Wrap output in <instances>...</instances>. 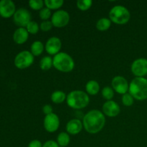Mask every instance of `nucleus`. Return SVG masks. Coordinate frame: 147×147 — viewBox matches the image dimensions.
Masks as SVG:
<instances>
[{"label":"nucleus","mask_w":147,"mask_h":147,"mask_svg":"<svg viewBox=\"0 0 147 147\" xmlns=\"http://www.w3.org/2000/svg\"><path fill=\"white\" fill-rule=\"evenodd\" d=\"M134 98L130 93H126L122 96V103L125 106H131L133 105Z\"/></svg>","instance_id":"nucleus-28"},{"label":"nucleus","mask_w":147,"mask_h":147,"mask_svg":"<svg viewBox=\"0 0 147 147\" xmlns=\"http://www.w3.org/2000/svg\"><path fill=\"white\" fill-rule=\"evenodd\" d=\"M53 66V58L50 56H45L40 62V67L42 70H49Z\"/></svg>","instance_id":"nucleus-22"},{"label":"nucleus","mask_w":147,"mask_h":147,"mask_svg":"<svg viewBox=\"0 0 147 147\" xmlns=\"http://www.w3.org/2000/svg\"><path fill=\"white\" fill-rule=\"evenodd\" d=\"M111 86L113 90L119 94L124 95L129 91V85L127 80L122 76H116L113 78Z\"/></svg>","instance_id":"nucleus-11"},{"label":"nucleus","mask_w":147,"mask_h":147,"mask_svg":"<svg viewBox=\"0 0 147 147\" xmlns=\"http://www.w3.org/2000/svg\"><path fill=\"white\" fill-rule=\"evenodd\" d=\"M131 14L128 9L121 5L113 7L109 11V19L116 24H125L129 22Z\"/></svg>","instance_id":"nucleus-5"},{"label":"nucleus","mask_w":147,"mask_h":147,"mask_svg":"<svg viewBox=\"0 0 147 147\" xmlns=\"http://www.w3.org/2000/svg\"><path fill=\"white\" fill-rule=\"evenodd\" d=\"M51 22L53 27L57 28L64 27L70 22V14L65 10H58L52 15Z\"/></svg>","instance_id":"nucleus-8"},{"label":"nucleus","mask_w":147,"mask_h":147,"mask_svg":"<svg viewBox=\"0 0 147 147\" xmlns=\"http://www.w3.org/2000/svg\"><path fill=\"white\" fill-rule=\"evenodd\" d=\"M111 25V21L110 19L109 18H103L100 19L96 23V28L99 31H106L110 28Z\"/></svg>","instance_id":"nucleus-19"},{"label":"nucleus","mask_w":147,"mask_h":147,"mask_svg":"<svg viewBox=\"0 0 147 147\" xmlns=\"http://www.w3.org/2000/svg\"><path fill=\"white\" fill-rule=\"evenodd\" d=\"M28 147H42V144L41 142L37 139L31 141L29 144Z\"/></svg>","instance_id":"nucleus-33"},{"label":"nucleus","mask_w":147,"mask_h":147,"mask_svg":"<svg viewBox=\"0 0 147 147\" xmlns=\"http://www.w3.org/2000/svg\"><path fill=\"white\" fill-rule=\"evenodd\" d=\"M42 147H60L57 143V142H55L53 140L47 141L44 144L42 145Z\"/></svg>","instance_id":"nucleus-32"},{"label":"nucleus","mask_w":147,"mask_h":147,"mask_svg":"<svg viewBox=\"0 0 147 147\" xmlns=\"http://www.w3.org/2000/svg\"><path fill=\"white\" fill-rule=\"evenodd\" d=\"M39 15H40V17L42 20H43L44 21H47L51 17V10L50 9L47 8V7L42 8L40 11Z\"/></svg>","instance_id":"nucleus-29"},{"label":"nucleus","mask_w":147,"mask_h":147,"mask_svg":"<svg viewBox=\"0 0 147 147\" xmlns=\"http://www.w3.org/2000/svg\"><path fill=\"white\" fill-rule=\"evenodd\" d=\"M31 53L33 56H39L44 51V45L40 41H35L31 45Z\"/></svg>","instance_id":"nucleus-20"},{"label":"nucleus","mask_w":147,"mask_h":147,"mask_svg":"<svg viewBox=\"0 0 147 147\" xmlns=\"http://www.w3.org/2000/svg\"><path fill=\"white\" fill-rule=\"evenodd\" d=\"M93 1L91 0H78L77 1V7L81 11H86L91 7Z\"/></svg>","instance_id":"nucleus-24"},{"label":"nucleus","mask_w":147,"mask_h":147,"mask_svg":"<svg viewBox=\"0 0 147 147\" xmlns=\"http://www.w3.org/2000/svg\"><path fill=\"white\" fill-rule=\"evenodd\" d=\"M53 62L55 68L63 73H69L75 67V62L71 56L63 52H60L55 55Z\"/></svg>","instance_id":"nucleus-4"},{"label":"nucleus","mask_w":147,"mask_h":147,"mask_svg":"<svg viewBox=\"0 0 147 147\" xmlns=\"http://www.w3.org/2000/svg\"><path fill=\"white\" fill-rule=\"evenodd\" d=\"M34 63V56L31 52L27 50L20 52L14 58V65L19 69H25L29 67Z\"/></svg>","instance_id":"nucleus-6"},{"label":"nucleus","mask_w":147,"mask_h":147,"mask_svg":"<svg viewBox=\"0 0 147 147\" xmlns=\"http://www.w3.org/2000/svg\"><path fill=\"white\" fill-rule=\"evenodd\" d=\"M44 3L47 8L52 10L60 8L64 4V1L63 0H45Z\"/></svg>","instance_id":"nucleus-23"},{"label":"nucleus","mask_w":147,"mask_h":147,"mask_svg":"<svg viewBox=\"0 0 147 147\" xmlns=\"http://www.w3.org/2000/svg\"><path fill=\"white\" fill-rule=\"evenodd\" d=\"M15 5L11 0L0 1V15L4 18H9L15 13Z\"/></svg>","instance_id":"nucleus-13"},{"label":"nucleus","mask_w":147,"mask_h":147,"mask_svg":"<svg viewBox=\"0 0 147 147\" xmlns=\"http://www.w3.org/2000/svg\"><path fill=\"white\" fill-rule=\"evenodd\" d=\"M86 90L88 94L95 96L97 94L100 90V86L96 80H89L86 86Z\"/></svg>","instance_id":"nucleus-17"},{"label":"nucleus","mask_w":147,"mask_h":147,"mask_svg":"<svg viewBox=\"0 0 147 147\" xmlns=\"http://www.w3.org/2000/svg\"><path fill=\"white\" fill-rule=\"evenodd\" d=\"M103 114L109 117H116L120 113V106L113 100H107L103 105Z\"/></svg>","instance_id":"nucleus-14"},{"label":"nucleus","mask_w":147,"mask_h":147,"mask_svg":"<svg viewBox=\"0 0 147 147\" xmlns=\"http://www.w3.org/2000/svg\"><path fill=\"white\" fill-rule=\"evenodd\" d=\"M62 42L59 37H52L48 39L45 44V50L50 55H56L60 53Z\"/></svg>","instance_id":"nucleus-12"},{"label":"nucleus","mask_w":147,"mask_h":147,"mask_svg":"<svg viewBox=\"0 0 147 147\" xmlns=\"http://www.w3.org/2000/svg\"><path fill=\"white\" fill-rule=\"evenodd\" d=\"M26 30L29 32V34H35L38 32L39 30H40V27L39 24H37L36 22L31 21L26 27Z\"/></svg>","instance_id":"nucleus-26"},{"label":"nucleus","mask_w":147,"mask_h":147,"mask_svg":"<svg viewBox=\"0 0 147 147\" xmlns=\"http://www.w3.org/2000/svg\"><path fill=\"white\" fill-rule=\"evenodd\" d=\"M13 20L16 25L24 28L32 21L31 14L26 9L20 8L15 11Z\"/></svg>","instance_id":"nucleus-7"},{"label":"nucleus","mask_w":147,"mask_h":147,"mask_svg":"<svg viewBox=\"0 0 147 147\" xmlns=\"http://www.w3.org/2000/svg\"><path fill=\"white\" fill-rule=\"evenodd\" d=\"M132 73L137 78H144L147 75V59L138 58L133 62L131 67Z\"/></svg>","instance_id":"nucleus-9"},{"label":"nucleus","mask_w":147,"mask_h":147,"mask_svg":"<svg viewBox=\"0 0 147 147\" xmlns=\"http://www.w3.org/2000/svg\"><path fill=\"white\" fill-rule=\"evenodd\" d=\"M101 93L103 97L107 100H111V99L114 96V90L112 88L109 87V86H106L103 88Z\"/></svg>","instance_id":"nucleus-25"},{"label":"nucleus","mask_w":147,"mask_h":147,"mask_svg":"<svg viewBox=\"0 0 147 147\" xmlns=\"http://www.w3.org/2000/svg\"><path fill=\"white\" fill-rule=\"evenodd\" d=\"M67 104L73 109H82L86 108L90 102V98L86 92L80 90H73L66 98Z\"/></svg>","instance_id":"nucleus-2"},{"label":"nucleus","mask_w":147,"mask_h":147,"mask_svg":"<svg viewBox=\"0 0 147 147\" xmlns=\"http://www.w3.org/2000/svg\"><path fill=\"white\" fill-rule=\"evenodd\" d=\"M105 123V115L98 110L90 111L83 116V127L89 134H94L100 132L104 127Z\"/></svg>","instance_id":"nucleus-1"},{"label":"nucleus","mask_w":147,"mask_h":147,"mask_svg":"<svg viewBox=\"0 0 147 147\" xmlns=\"http://www.w3.org/2000/svg\"><path fill=\"white\" fill-rule=\"evenodd\" d=\"M44 4V1L42 0H31L29 1V5L33 10H41Z\"/></svg>","instance_id":"nucleus-27"},{"label":"nucleus","mask_w":147,"mask_h":147,"mask_svg":"<svg viewBox=\"0 0 147 147\" xmlns=\"http://www.w3.org/2000/svg\"><path fill=\"white\" fill-rule=\"evenodd\" d=\"M70 137L67 132H61L57 138V143L60 147H65L70 144Z\"/></svg>","instance_id":"nucleus-21"},{"label":"nucleus","mask_w":147,"mask_h":147,"mask_svg":"<svg viewBox=\"0 0 147 147\" xmlns=\"http://www.w3.org/2000/svg\"><path fill=\"white\" fill-rule=\"evenodd\" d=\"M44 128L49 133H54L60 126V119L57 115L53 113L45 116L43 122Z\"/></svg>","instance_id":"nucleus-10"},{"label":"nucleus","mask_w":147,"mask_h":147,"mask_svg":"<svg viewBox=\"0 0 147 147\" xmlns=\"http://www.w3.org/2000/svg\"><path fill=\"white\" fill-rule=\"evenodd\" d=\"M66 98H67V96L62 90H55L52 93L51 96H50L52 101L57 104H60L64 102L66 100Z\"/></svg>","instance_id":"nucleus-18"},{"label":"nucleus","mask_w":147,"mask_h":147,"mask_svg":"<svg viewBox=\"0 0 147 147\" xmlns=\"http://www.w3.org/2000/svg\"><path fill=\"white\" fill-rule=\"evenodd\" d=\"M129 92L134 99L144 100L147 99V79L136 77L129 84Z\"/></svg>","instance_id":"nucleus-3"},{"label":"nucleus","mask_w":147,"mask_h":147,"mask_svg":"<svg viewBox=\"0 0 147 147\" xmlns=\"http://www.w3.org/2000/svg\"><path fill=\"white\" fill-rule=\"evenodd\" d=\"M29 32L26 28L24 27H20L17 29L13 34V40L17 44L21 45L26 42L28 40Z\"/></svg>","instance_id":"nucleus-16"},{"label":"nucleus","mask_w":147,"mask_h":147,"mask_svg":"<svg viewBox=\"0 0 147 147\" xmlns=\"http://www.w3.org/2000/svg\"><path fill=\"white\" fill-rule=\"evenodd\" d=\"M83 127V123L79 119H71L66 124V131L68 134L76 135L81 131Z\"/></svg>","instance_id":"nucleus-15"},{"label":"nucleus","mask_w":147,"mask_h":147,"mask_svg":"<svg viewBox=\"0 0 147 147\" xmlns=\"http://www.w3.org/2000/svg\"><path fill=\"white\" fill-rule=\"evenodd\" d=\"M42 112L46 116L53 113V107L50 105L46 104L42 107Z\"/></svg>","instance_id":"nucleus-31"},{"label":"nucleus","mask_w":147,"mask_h":147,"mask_svg":"<svg viewBox=\"0 0 147 147\" xmlns=\"http://www.w3.org/2000/svg\"><path fill=\"white\" fill-rule=\"evenodd\" d=\"M53 25V23H52L51 21H49V20H47V21H43L40 24V30L43 32H48L50 30H52Z\"/></svg>","instance_id":"nucleus-30"}]
</instances>
